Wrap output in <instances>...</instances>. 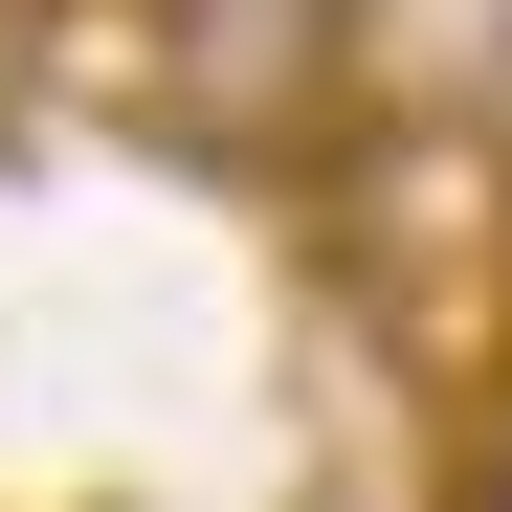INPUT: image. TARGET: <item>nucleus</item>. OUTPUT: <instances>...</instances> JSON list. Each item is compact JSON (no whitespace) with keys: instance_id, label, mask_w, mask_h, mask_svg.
Instances as JSON below:
<instances>
[{"instance_id":"f257e3e1","label":"nucleus","mask_w":512,"mask_h":512,"mask_svg":"<svg viewBox=\"0 0 512 512\" xmlns=\"http://www.w3.org/2000/svg\"><path fill=\"white\" fill-rule=\"evenodd\" d=\"M312 268L401 401H512V112H379L312 179Z\"/></svg>"},{"instance_id":"f03ea898","label":"nucleus","mask_w":512,"mask_h":512,"mask_svg":"<svg viewBox=\"0 0 512 512\" xmlns=\"http://www.w3.org/2000/svg\"><path fill=\"white\" fill-rule=\"evenodd\" d=\"M134 134H179L201 179H334L379 134V0H156Z\"/></svg>"},{"instance_id":"7ed1b4c3","label":"nucleus","mask_w":512,"mask_h":512,"mask_svg":"<svg viewBox=\"0 0 512 512\" xmlns=\"http://www.w3.org/2000/svg\"><path fill=\"white\" fill-rule=\"evenodd\" d=\"M446 512H512V401H468V423H446Z\"/></svg>"}]
</instances>
